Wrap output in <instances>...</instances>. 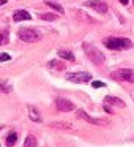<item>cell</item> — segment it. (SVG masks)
Masks as SVG:
<instances>
[{
  "label": "cell",
  "mask_w": 134,
  "mask_h": 147,
  "mask_svg": "<svg viewBox=\"0 0 134 147\" xmlns=\"http://www.w3.org/2000/svg\"><path fill=\"white\" fill-rule=\"evenodd\" d=\"M104 105H106V106L111 105V106H115V108H125V106H126L123 100L117 98V96H111V95H107V96L104 98Z\"/></svg>",
  "instance_id": "10"
},
{
  "label": "cell",
  "mask_w": 134,
  "mask_h": 147,
  "mask_svg": "<svg viewBox=\"0 0 134 147\" xmlns=\"http://www.w3.org/2000/svg\"><path fill=\"white\" fill-rule=\"evenodd\" d=\"M29 115H30V119H32L33 122H38V123H41V115H40V112L36 111L33 106H29Z\"/></svg>",
  "instance_id": "12"
},
{
  "label": "cell",
  "mask_w": 134,
  "mask_h": 147,
  "mask_svg": "<svg viewBox=\"0 0 134 147\" xmlns=\"http://www.w3.org/2000/svg\"><path fill=\"white\" fill-rule=\"evenodd\" d=\"M10 59H11V55L7 54V52H2V55H0V60L2 62H7V60H10Z\"/></svg>",
  "instance_id": "22"
},
{
  "label": "cell",
  "mask_w": 134,
  "mask_h": 147,
  "mask_svg": "<svg viewBox=\"0 0 134 147\" xmlns=\"http://www.w3.org/2000/svg\"><path fill=\"white\" fill-rule=\"evenodd\" d=\"M85 7L93 8L95 11H98V13H101V14H106L109 11L106 2H103V0H88V2H85Z\"/></svg>",
  "instance_id": "7"
},
{
  "label": "cell",
  "mask_w": 134,
  "mask_h": 147,
  "mask_svg": "<svg viewBox=\"0 0 134 147\" xmlns=\"http://www.w3.org/2000/svg\"><path fill=\"white\" fill-rule=\"evenodd\" d=\"M32 19V14L27 10H17L13 13V21L14 22H21V21H30Z\"/></svg>",
  "instance_id": "9"
},
{
  "label": "cell",
  "mask_w": 134,
  "mask_h": 147,
  "mask_svg": "<svg viewBox=\"0 0 134 147\" xmlns=\"http://www.w3.org/2000/svg\"><path fill=\"white\" fill-rule=\"evenodd\" d=\"M82 48H84V51H85L87 57H88L95 65H101V63H104L106 57H104V54H103V52L99 51L98 48H95V46L90 45V43H84Z\"/></svg>",
  "instance_id": "1"
},
{
  "label": "cell",
  "mask_w": 134,
  "mask_h": 147,
  "mask_svg": "<svg viewBox=\"0 0 134 147\" xmlns=\"http://www.w3.org/2000/svg\"><path fill=\"white\" fill-rule=\"evenodd\" d=\"M112 79L117 81H125V82H134V70L131 68H121V70H117L114 73H111Z\"/></svg>",
  "instance_id": "4"
},
{
  "label": "cell",
  "mask_w": 134,
  "mask_h": 147,
  "mask_svg": "<svg viewBox=\"0 0 134 147\" xmlns=\"http://www.w3.org/2000/svg\"><path fill=\"white\" fill-rule=\"evenodd\" d=\"M66 79L70 82H76V84H84V82H88L92 81V74L85 73V71H77V73H68L66 74Z\"/></svg>",
  "instance_id": "5"
},
{
  "label": "cell",
  "mask_w": 134,
  "mask_h": 147,
  "mask_svg": "<svg viewBox=\"0 0 134 147\" xmlns=\"http://www.w3.org/2000/svg\"><path fill=\"white\" fill-rule=\"evenodd\" d=\"M24 147H36V139L33 134H29L24 141Z\"/></svg>",
  "instance_id": "17"
},
{
  "label": "cell",
  "mask_w": 134,
  "mask_h": 147,
  "mask_svg": "<svg viewBox=\"0 0 134 147\" xmlns=\"http://www.w3.org/2000/svg\"><path fill=\"white\" fill-rule=\"evenodd\" d=\"M40 18L43 21H57V14H54V13H41Z\"/></svg>",
  "instance_id": "19"
},
{
  "label": "cell",
  "mask_w": 134,
  "mask_h": 147,
  "mask_svg": "<svg viewBox=\"0 0 134 147\" xmlns=\"http://www.w3.org/2000/svg\"><path fill=\"white\" fill-rule=\"evenodd\" d=\"M76 115H77L79 119H82V120L92 123V125H101V127L107 125V120H104V119H95V117H92V115H88L85 111H84V109H77V111H76Z\"/></svg>",
  "instance_id": "6"
},
{
  "label": "cell",
  "mask_w": 134,
  "mask_h": 147,
  "mask_svg": "<svg viewBox=\"0 0 134 147\" xmlns=\"http://www.w3.org/2000/svg\"><path fill=\"white\" fill-rule=\"evenodd\" d=\"M8 43V32L7 30H2V40H0V45H7Z\"/></svg>",
  "instance_id": "20"
},
{
  "label": "cell",
  "mask_w": 134,
  "mask_h": 147,
  "mask_svg": "<svg viewBox=\"0 0 134 147\" xmlns=\"http://www.w3.org/2000/svg\"><path fill=\"white\" fill-rule=\"evenodd\" d=\"M44 5H46V7H49V8H52V10H55V11H58V13H63V11H65L62 5L55 3V2H51V0H44Z\"/></svg>",
  "instance_id": "13"
},
{
  "label": "cell",
  "mask_w": 134,
  "mask_h": 147,
  "mask_svg": "<svg viewBox=\"0 0 134 147\" xmlns=\"http://www.w3.org/2000/svg\"><path fill=\"white\" fill-rule=\"evenodd\" d=\"M57 55L60 59H65V60H71L74 62V54L71 51H66V49H58L57 51Z\"/></svg>",
  "instance_id": "11"
},
{
  "label": "cell",
  "mask_w": 134,
  "mask_h": 147,
  "mask_svg": "<svg viewBox=\"0 0 134 147\" xmlns=\"http://www.w3.org/2000/svg\"><path fill=\"white\" fill-rule=\"evenodd\" d=\"M104 46L109 49H129L133 48V43L128 38H120V36H109L104 40Z\"/></svg>",
  "instance_id": "2"
},
{
  "label": "cell",
  "mask_w": 134,
  "mask_h": 147,
  "mask_svg": "<svg viewBox=\"0 0 134 147\" xmlns=\"http://www.w3.org/2000/svg\"><path fill=\"white\" fill-rule=\"evenodd\" d=\"M48 67L52 68V70H65V63H62L58 60H51L48 63Z\"/></svg>",
  "instance_id": "15"
},
{
  "label": "cell",
  "mask_w": 134,
  "mask_h": 147,
  "mask_svg": "<svg viewBox=\"0 0 134 147\" xmlns=\"http://www.w3.org/2000/svg\"><path fill=\"white\" fill-rule=\"evenodd\" d=\"M55 105H57L58 111H63V112H70L76 108V106L73 105V101H70V100H66V98H62V96L55 100Z\"/></svg>",
  "instance_id": "8"
},
{
  "label": "cell",
  "mask_w": 134,
  "mask_h": 147,
  "mask_svg": "<svg viewBox=\"0 0 134 147\" xmlns=\"http://www.w3.org/2000/svg\"><path fill=\"white\" fill-rule=\"evenodd\" d=\"M92 87H95V89H98V87H106V84L103 82V81H93Z\"/></svg>",
  "instance_id": "21"
},
{
  "label": "cell",
  "mask_w": 134,
  "mask_h": 147,
  "mask_svg": "<svg viewBox=\"0 0 134 147\" xmlns=\"http://www.w3.org/2000/svg\"><path fill=\"white\" fill-rule=\"evenodd\" d=\"M16 141H17V133H16V131H11V133L7 136V146H10V147L14 146Z\"/></svg>",
  "instance_id": "16"
},
{
  "label": "cell",
  "mask_w": 134,
  "mask_h": 147,
  "mask_svg": "<svg viewBox=\"0 0 134 147\" xmlns=\"http://www.w3.org/2000/svg\"><path fill=\"white\" fill-rule=\"evenodd\" d=\"M17 36H19V40H22V41L25 43H36L41 40V35H40L36 30L33 29H19L17 30Z\"/></svg>",
  "instance_id": "3"
},
{
  "label": "cell",
  "mask_w": 134,
  "mask_h": 147,
  "mask_svg": "<svg viewBox=\"0 0 134 147\" xmlns=\"http://www.w3.org/2000/svg\"><path fill=\"white\" fill-rule=\"evenodd\" d=\"M51 127H54V128H60V130H71V128H73V125H70V123H63V122H54V123H51Z\"/></svg>",
  "instance_id": "18"
},
{
  "label": "cell",
  "mask_w": 134,
  "mask_h": 147,
  "mask_svg": "<svg viewBox=\"0 0 134 147\" xmlns=\"http://www.w3.org/2000/svg\"><path fill=\"white\" fill-rule=\"evenodd\" d=\"M74 13H76V16L79 18V19H82V21H87V22L95 24V19H93V18H90L88 14H82V11H80V10H74Z\"/></svg>",
  "instance_id": "14"
},
{
  "label": "cell",
  "mask_w": 134,
  "mask_h": 147,
  "mask_svg": "<svg viewBox=\"0 0 134 147\" xmlns=\"http://www.w3.org/2000/svg\"><path fill=\"white\" fill-rule=\"evenodd\" d=\"M120 3H121V5H126V3H128V0H120Z\"/></svg>",
  "instance_id": "23"
}]
</instances>
